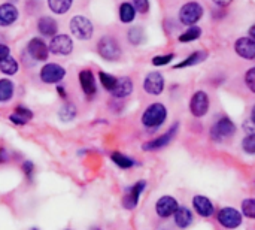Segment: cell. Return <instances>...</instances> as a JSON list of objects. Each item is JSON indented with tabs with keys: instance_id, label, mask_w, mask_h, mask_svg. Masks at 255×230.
<instances>
[{
	"instance_id": "1",
	"label": "cell",
	"mask_w": 255,
	"mask_h": 230,
	"mask_svg": "<svg viewBox=\"0 0 255 230\" xmlns=\"http://www.w3.org/2000/svg\"><path fill=\"white\" fill-rule=\"evenodd\" d=\"M167 120V108L161 102H154L143 111L140 123L146 129H158Z\"/></svg>"
},
{
	"instance_id": "2",
	"label": "cell",
	"mask_w": 255,
	"mask_h": 230,
	"mask_svg": "<svg viewBox=\"0 0 255 230\" xmlns=\"http://www.w3.org/2000/svg\"><path fill=\"white\" fill-rule=\"evenodd\" d=\"M97 54L108 61H117L123 55V49L117 37L111 34H105L97 42Z\"/></svg>"
},
{
	"instance_id": "3",
	"label": "cell",
	"mask_w": 255,
	"mask_h": 230,
	"mask_svg": "<svg viewBox=\"0 0 255 230\" xmlns=\"http://www.w3.org/2000/svg\"><path fill=\"white\" fill-rule=\"evenodd\" d=\"M69 30L79 40H90L94 34V25L91 19L84 15H75L69 21Z\"/></svg>"
},
{
	"instance_id": "4",
	"label": "cell",
	"mask_w": 255,
	"mask_h": 230,
	"mask_svg": "<svg viewBox=\"0 0 255 230\" xmlns=\"http://www.w3.org/2000/svg\"><path fill=\"white\" fill-rule=\"evenodd\" d=\"M66 73H67L66 67H63L58 63L48 61L40 67L39 79L46 85H58L66 78Z\"/></svg>"
},
{
	"instance_id": "5",
	"label": "cell",
	"mask_w": 255,
	"mask_h": 230,
	"mask_svg": "<svg viewBox=\"0 0 255 230\" xmlns=\"http://www.w3.org/2000/svg\"><path fill=\"white\" fill-rule=\"evenodd\" d=\"M205 13V9L200 3L197 1H187L182 4L181 10H179V21L184 24V25H188V27H193L196 25L202 16Z\"/></svg>"
},
{
	"instance_id": "6",
	"label": "cell",
	"mask_w": 255,
	"mask_h": 230,
	"mask_svg": "<svg viewBox=\"0 0 255 230\" xmlns=\"http://www.w3.org/2000/svg\"><path fill=\"white\" fill-rule=\"evenodd\" d=\"M217 220H218V223H220L224 229L233 230L238 229V228L242 225L244 216H242V213L238 211L236 208L224 207V208H221V210L218 211Z\"/></svg>"
},
{
	"instance_id": "7",
	"label": "cell",
	"mask_w": 255,
	"mask_h": 230,
	"mask_svg": "<svg viewBox=\"0 0 255 230\" xmlns=\"http://www.w3.org/2000/svg\"><path fill=\"white\" fill-rule=\"evenodd\" d=\"M48 48H49L51 54L66 57V55H70L73 52V40H72V37L69 34L58 33L54 37H51V40L48 43Z\"/></svg>"
},
{
	"instance_id": "8",
	"label": "cell",
	"mask_w": 255,
	"mask_h": 230,
	"mask_svg": "<svg viewBox=\"0 0 255 230\" xmlns=\"http://www.w3.org/2000/svg\"><path fill=\"white\" fill-rule=\"evenodd\" d=\"M236 133V124L229 117H221L211 129V138L214 141H224Z\"/></svg>"
},
{
	"instance_id": "9",
	"label": "cell",
	"mask_w": 255,
	"mask_h": 230,
	"mask_svg": "<svg viewBox=\"0 0 255 230\" xmlns=\"http://www.w3.org/2000/svg\"><path fill=\"white\" fill-rule=\"evenodd\" d=\"M211 106V100L206 91L203 90H197L190 100V111L196 118H202L208 114Z\"/></svg>"
},
{
	"instance_id": "10",
	"label": "cell",
	"mask_w": 255,
	"mask_h": 230,
	"mask_svg": "<svg viewBox=\"0 0 255 230\" xmlns=\"http://www.w3.org/2000/svg\"><path fill=\"white\" fill-rule=\"evenodd\" d=\"M178 127H179V123H175V124H173L166 133H163L161 136H158V138H155V139H151V141L145 142V144L142 145V150L151 153V151H158V150L167 147V145L173 141V138L176 136Z\"/></svg>"
},
{
	"instance_id": "11",
	"label": "cell",
	"mask_w": 255,
	"mask_h": 230,
	"mask_svg": "<svg viewBox=\"0 0 255 230\" xmlns=\"http://www.w3.org/2000/svg\"><path fill=\"white\" fill-rule=\"evenodd\" d=\"M27 54L34 60V61H46L49 57V48L48 43L42 37H31L27 43Z\"/></svg>"
},
{
	"instance_id": "12",
	"label": "cell",
	"mask_w": 255,
	"mask_h": 230,
	"mask_svg": "<svg viewBox=\"0 0 255 230\" xmlns=\"http://www.w3.org/2000/svg\"><path fill=\"white\" fill-rule=\"evenodd\" d=\"M164 85H166L164 76L161 72L157 70L149 72L143 79V90L149 96H160L164 91Z\"/></svg>"
},
{
	"instance_id": "13",
	"label": "cell",
	"mask_w": 255,
	"mask_h": 230,
	"mask_svg": "<svg viewBox=\"0 0 255 230\" xmlns=\"http://www.w3.org/2000/svg\"><path fill=\"white\" fill-rule=\"evenodd\" d=\"M145 189H146V181L140 180V181L134 183V184L127 190V193L124 195V198H123V207H124L126 210H128V211H133V210L137 207L139 199H140L142 193L145 192Z\"/></svg>"
},
{
	"instance_id": "14",
	"label": "cell",
	"mask_w": 255,
	"mask_h": 230,
	"mask_svg": "<svg viewBox=\"0 0 255 230\" xmlns=\"http://www.w3.org/2000/svg\"><path fill=\"white\" fill-rule=\"evenodd\" d=\"M179 208V204L178 201L173 198V196H161L157 204H155V214L160 217V219H169V217H173V214L176 213V210Z\"/></svg>"
},
{
	"instance_id": "15",
	"label": "cell",
	"mask_w": 255,
	"mask_h": 230,
	"mask_svg": "<svg viewBox=\"0 0 255 230\" xmlns=\"http://www.w3.org/2000/svg\"><path fill=\"white\" fill-rule=\"evenodd\" d=\"M78 79H79L81 90L87 97H93L97 94V82H96V76H94L93 70L82 69L78 75Z\"/></svg>"
},
{
	"instance_id": "16",
	"label": "cell",
	"mask_w": 255,
	"mask_h": 230,
	"mask_svg": "<svg viewBox=\"0 0 255 230\" xmlns=\"http://www.w3.org/2000/svg\"><path fill=\"white\" fill-rule=\"evenodd\" d=\"M193 210L197 213V216L203 217V219H209L215 214V207L211 202L209 198L203 196V195H196L193 198Z\"/></svg>"
},
{
	"instance_id": "17",
	"label": "cell",
	"mask_w": 255,
	"mask_h": 230,
	"mask_svg": "<svg viewBox=\"0 0 255 230\" xmlns=\"http://www.w3.org/2000/svg\"><path fill=\"white\" fill-rule=\"evenodd\" d=\"M19 18V10L15 3L4 1L0 4V27H10Z\"/></svg>"
},
{
	"instance_id": "18",
	"label": "cell",
	"mask_w": 255,
	"mask_h": 230,
	"mask_svg": "<svg viewBox=\"0 0 255 230\" xmlns=\"http://www.w3.org/2000/svg\"><path fill=\"white\" fill-rule=\"evenodd\" d=\"M235 51L241 58L245 60H255V40H253L250 36L239 37L235 42Z\"/></svg>"
},
{
	"instance_id": "19",
	"label": "cell",
	"mask_w": 255,
	"mask_h": 230,
	"mask_svg": "<svg viewBox=\"0 0 255 230\" xmlns=\"http://www.w3.org/2000/svg\"><path fill=\"white\" fill-rule=\"evenodd\" d=\"M37 31L45 37H54L58 34V22L55 18L43 15L37 19Z\"/></svg>"
},
{
	"instance_id": "20",
	"label": "cell",
	"mask_w": 255,
	"mask_h": 230,
	"mask_svg": "<svg viewBox=\"0 0 255 230\" xmlns=\"http://www.w3.org/2000/svg\"><path fill=\"white\" fill-rule=\"evenodd\" d=\"M133 90H134V85H133L131 78L130 76H120L115 88L111 91V96L115 99H126L133 93Z\"/></svg>"
},
{
	"instance_id": "21",
	"label": "cell",
	"mask_w": 255,
	"mask_h": 230,
	"mask_svg": "<svg viewBox=\"0 0 255 230\" xmlns=\"http://www.w3.org/2000/svg\"><path fill=\"white\" fill-rule=\"evenodd\" d=\"M173 220L176 228L179 229H187L191 226L193 223V213L187 208V207H179L176 210V213L173 214Z\"/></svg>"
},
{
	"instance_id": "22",
	"label": "cell",
	"mask_w": 255,
	"mask_h": 230,
	"mask_svg": "<svg viewBox=\"0 0 255 230\" xmlns=\"http://www.w3.org/2000/svg\"><path fill=\"white\" fill-rule=\"evenodd\" d=\"M136 9L131 4V1H123L118 7V15H120V21L123 24H131L136 18Z\"/></svg>"
},
{
	"instance_id": "23",
	"label": "cell",
	"mask_w": 255,
	"mask_h": 230,
	"mask_svg": "<svg viewBox=\"0 0 255 230\" xmlns=\"http://www.w3.org/2000/svg\"><path fill=\"white\" fill-rule=\"evenodd\" d=\"M15 96V84L9 78H0V103H7Z\"/></svg>"
},
{
	"instance_id": "24",
	"label": "cell",
	"mask_w": 255,
	"mask_h": 230,
	"mask_svg": "<svg viewBox=\"0 0 255 230\" xmlns=\"http://www.w3.org/2000/svg\"><path fill=\"white\" fill-rule=\"evenodd\" d=\"M206 58H208V52L206 51H194L185 60H182L181 63L173 66V69H185V67H190V66H196V64L205 61Z\"/></svg>"
},
{
	"instance_id": "25",
	"label": "cell",
	"mask_w": 255,
	"mask_h": 230,
	"mask_svg": "<svg viewBox=\"0 0 255 230\" xmlns=\"http://www.w3.org/2000/svg\"><path fill=\"white\" fill-rule=\"evenodd\" d=\"M73 1L75 0H48V7L55 15H64L72 9Z\"/></svg>"
},
{
	"instance_id": "26",
	"label": "cell",
	"mask_w": 255,
	"mask_h": 230,
	"mask_svg": "<svg viewBox=\"0 0 255 230\" xmlns=\"http://www.w3.org/2000/svg\"><path fill=\"white\" fill-rule=\"evenodd\" d=\"M76 115H78L76 106H75L72 102H67V100L61 105V108H60V111H58V118H60L63 123H70V121H73V120L76 118Z\"/></svg>"
},
{
	"instance_id": "27",
	"label": "cell",
	"mask_w": 255,
	"mask_h": 230,
	"mask_svg": "<svg viewBox=\"0 0 255 230\" xmlns=\"http://www.w3.org/2000/svg\"><path fill=\"white\" fill-rule=\"evenodd\" d=\"M111 160H112V163H115V166H118L120 169H131V168H134V166L137 165L131 157H128V156L120 153V151H114V153L111 154Z\"/></svg>"
},
{
	"instance_id": "28",
	"label": "cell",
	"mask_w": 255,
	"mask_h": 230,
	"mask_svg": "<svg viewBox=\"0 0 255 230\" xmlns=\"http://www.w3.org/2000/svg\"><path fill=\"white\" fill-rule=\"evenodd\" d=\"M18 70H19V64H18V61H16L12 55H9V57L4 58L3 61H0V72H1L3 75H6V76H13V75L18 73Z\"/></svg>"
},
{
	"instance_id": "29",
	"label": "cell",
	"mask_w": 255,
	"mask_h": 230,
	"mask_svg": "<svg viewBox=\"0 0 255 230\" xmlns=\"http://www.w3.org/2000/svg\"><path fill=\"white\" fill-rule=\"evenodd\" d=\"M127 40L130 45H140L143 40H145V33H143V28L142 27H131L128 31H127Z\"/></svg>"
},
{
	"instance_id": "30",
	"label": "cell",
	"mask_w": 255,
	"mask_h": 230,
	"mask_svg": "<svg viewBox=\"0 0 255 230\" xmlns=\"http://www.w3.org/2000/svg\"><path fill=\"white\" fill-rule=\"evenodd\" d=\"M99 81H100L102 87H103L106 91H109V93H111V91L115 88L118 78H117L115 75H112V73H108V72L100 70V72H99Z\"/></svg>"
},
{
	"instance_id": "31",
	"label": "cell",
	"mask_w": 255,
	"mask_h": 230,
	"mask_svg": "<svg viewBox=\"0 0 255 230\" xmlns=\"http://www.w3.org/2000/svg\"><path fill=\"white\" fill-rule=\"evenodd\" d=\"M200 36H202V28L197 27V25H193V27H190L188 30H185L182 34H179L178 39H179L181 43H188V42L197 40Z\"/></svg>"
},
{
	"instance_id": "32",
	"label": "cell",
	"mask_w": 255,
	"mask_h": 230,
	"mask_svg": "<svg viewBox=\"0 0 255 230\" xmlns=\"http://www.w3.org/2000/svg\"><path fill=\"white\" fill-rule=\"evenodd\" d=\"M241 211H242V216L255 220V199L254 198H250V199H245L242 202V207H241Z\"/></svg>"
},
{
	"instance_id": "33",
	"label": "cell",
	"mask_w": 255,
	"mask_h": 230,
	"mask_svg": "<svg viewBox=\"0 0 255 230\" xmlns=\"http://www.w3.org/2000/svg\"><path fill=\"white\" fill-rule=\"evenodd\" d=\"M173 58H175V54H173V52H169V54H160V55H155V57L151 60V63H152L155 67H161V66L169 64Z\"/></svg>"
},
{
	"instance_id": "34",
	"label": "cell",
	"mask_w": 255,
	"mask_h": 230,
	"mask_svg": "<svg viewBox=\"0 0 255 230\" xmlns=\"http://www.w3.org/2000/svg\"><path fill=\"white\" fill-rule=\"evenodd\" d=\"M242 150L247 154H255V133H250L242 141Z\"/></svg>"
},
{
	"instance_id": "35",
	"label": "cell",
	"mask_w": 255,
	"mask_h": 230,
	"mask_svg": "<svg viewBox=\"0 0 255 230\" xmlns=\"http://www.w3.org/2000/svg\"><path fill=\"white\" fill-rule=\"evenodd\" d=\"M21 171H22V174L25 175L27 181H28V183H33V178H34V171H36V168H34V163H33V162H30V160H25V162H22V165H21Z\"/></svg>"
},
{
	"instance_id": "36",
	"label": "cell",
	"mask_w": 255,
	"mask_h": 230,
	"mask_svg": "<svg viewBox=\"0 0 255 230\" xmlns=\"http://www.w3.org/2000/svg\"><path fill=\"white\" fill-rule=\"evenodd\" d=\"M131 4L134 6L136 12H139V13L149 12V0H131Z\"/></svg>"
},
{
	"instance_id": "37",
	"label": "cell",
	"mask_w": 255,
	"mask_h": 230,
	"mask_svg": "<svg viewBox=\"0 0 255 230\" xmlns=\"http://www.w3.org/2000/svg\"><path fill=\"white\" fill-rule=\"evenodd\" d=\"M245 84L253 93H255V66L245 73Z\"/></svg>"
},
{
	"instance_id": "38",
	"label": "cell",
	"mask_w": 255,
	"mask_h": 230,
	"mask_svg": "<svg viewBox=\"0 0 255 230\" xmlns=\"http://www.w3.org/2000/svg\"><path fill=\"white\" fill-rule=\"evenodd\" d=\"M13 112H16L18 115H21L22 118H25L27 121H30L31 118H33V111L31 109H28L27 106H24V105H18L16 108H15V111Z\"/></svg>"
},
{
	"instance_id": "39",
	"label": "cell",
	"mask_w": 255,
	"mask_h": 230,
	"mask_svg": "<svg viewBox=\"0 0 255 230\" xmlns=\"http://www.w3.org/2000/svg\"><path fill=\"white\" fill-rule=\"evenodd\" d=\"M9 121H10L12 124H15V126H19V127H21V126H25V124L28 123L25 118H22V117L18 115L16 112H12V114L9 115Z\"/></svg>"
},
{
	"instance_id": "40",
	"label": "cell",
	"mask_w": 255,
	"mask_h": 230,
	"mask_svg": "<svg viewBox=\"0 0 255 230\" xmlns=\"http://www.w3.org/2000/svg\"><path fill=\"white\" fill-rule=\"evenodd\" d=\"M9 55H10V48L4 43H0V61L7 58Z\"/></svg>"
},
{
	"instance_id": "41",
	"label": "cell",
	"mask_w": 255,
	"mask_h": 230,
	"mask_svg": "<svg viewBox=\"0 0 255 230\" xmlns=\"http://www.w3.org/2000/svg\"><path fill=\"white\" fill-rule=\"evenodd\" d=\"M7 160H9V153H7V150L3 148V147H0V165L6 163Z\"/></svg>"
},
{
	"instance_id": "42",
	"label": "cell",
	"mask_w": 255,
	"mask_h": 230,
	"mask_svg": "<svg viewBox=\"0 0 255 230\" xmlns=\"http://www.w3.org/2000/svg\"><path fill=\"white\" fill-rule=\"evenodd\" d=\"M55 90H57V94H58V96H60V97H61L64 102H66V100H67V93H66V88H64L63 85H60V84H58Z\"/></svg>"
},
{
	"instance_id": "43",
	"label": "cell",
	"mask_w": 255,
	"mask_h": 230,
	"mask_svg": "<svg viewBox=\"0 0 255 230\" xmlns=\"http://www.w3.org/2000/svg\"><path fill=\"white\" fill-rule=\"evenodd\" d=\"M212 1L220 7H227V6H230L233 3V0H212Z\"/></svg>"
},
{
	"instance_id": "44",
	"label": "cell",
	"mask_w": 255,
	"mask_h": 230,
	"mask_svg": "<svg viewBox=\"0 0 255 230\" xmlns=\"http://www.w3.org/2000/svg\"><path fill=\"white\" fill-rule=\"evenodd\" d=\"M248 31H250V37H251L253 40H255V24H253V25L250 27Z\"/></svg>"
},
{
	"instance_id": "45",
	"label": "cell",
	"mask_w": 255,
	"mask_h": 230,
	"mask_svg": "<svg viewBox=\"0 0 255 230\" xmlns=\"http://www.w3.org/2000/svg\"><path fill=\"white\" fill-rule=\"evenodd\" d=\"M251 121L255 124V105L253 106V109H251Z\"/></svg>"
},
{
	"instance_id": "46",
	"label": "cell",
	"mask_w": 255,
	"mask_h": 230,
	"mask_svg": "<svg viewBox=\"0 0 255 230\" xmlns=\"http://www.w3.org/2000/svg\"><path fill=\"white\" fill-rule=\"evenodd\" d=\"M28 230H40V229H39V228H30Z\"/></svg>"
},
{
	"instance_id": "47",
	"label": "cell",
	"mask_w": 255,
	"mask_h": 230,
	"mask_svg": "<svg viewBox=\"0 0 255 230\" xmlns=\"http://www.w3.org/2000/svg\"><path fill=\"white\" fill-rule=\"evenodd\" d=\"M90 230H100V228H91Z\"/></svg>"
},
{
	"instance_id": "48",
	"label": "cell",
	"mask_w": 255,
	"mask_h": 230,
	"mask_svg": "<svg viewBox=\"0 0 255 230\" xmlns=\"http://www.w3.org/2000/svg\"><path fill=\"white\" fill-rule=\"evenodd\" d=\"M7 1H9V3H15L16 0H7Z\"/></svg>"
},
{
	"instance_id": "49",
	"label": "cell",
	"mask_w": 255,
	"mask_h": 230,
	"mask_svg": "<svg viewBox=\"0 0 255 230\" xmlns=\"http://www.w3.org/2000/svg\"><path fill=\"white\" fill-rule=\"evenodd\" d=\"M66 230H72V229H66Z\"/></svg>"
}]
</instances>
